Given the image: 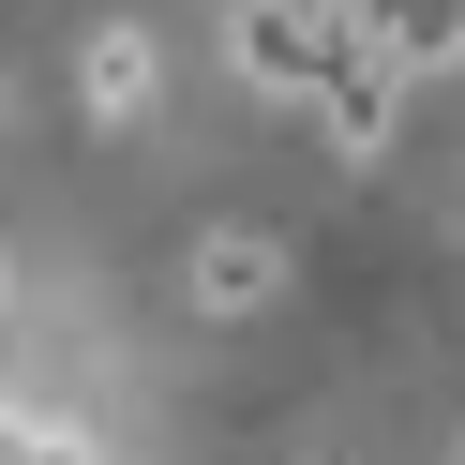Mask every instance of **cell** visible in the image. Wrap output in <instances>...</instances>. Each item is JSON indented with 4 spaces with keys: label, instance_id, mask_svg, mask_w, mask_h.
Listing matches in <instances>:
<instances>
[{
    "label": "cell",
    "instance_id": "obj_5",
    "mask_svg": "<svg viewBox=\"0 0 465 465\" xmlns=\"http://www.w3.org/2000/svg\"><path fill=\"white\" fill-rule=\"evenodd\" d=\"M151 91H165L151 31H91L75 45V105H91V121H151Z\"/></svg>",
    "mask_w": 465,
    "mask_h": 465
},
{
    "label": "cell",
    "instance_id": "obj_3",
    "mask_svg": "<svg viewBox=\"0 0 465 465\" xmlns=\"http://www.w3.org/2000/svg\"><path fill=\"white\" fill-rule=\"evenodd\" d=\"M181 301L211 315V331H225V315H271V301H285V241H271V225H195Z\"/></svg>",
    "mask_w": 465,
    "mask_h": 465
},
{
    "label": "cell",
    "instance_id": "obj_8",
    "mask_svg": "<svg viewBox=\"0 0 465 465\" xmlns=\"http://www.w3.org/2000/svg\"><path fill=\"white\" fill-rule=\"evenodd\" d=\"M0 301H15V271H0Z\"/></svg>",
    "mask_w": 465,
    "mask_h": 465
},
{
    "label": "cell",
    "instance_id": "obj_2",
    "mask_svg": "<svg viewBox=\"0 0 465 465\" xmlns=\"http://www.w3.org/2000/svg\"><path fill=\"white\" fill-rule=\"evenodd\" d=\"M225 75L271 105H315L331 75V0H225Z\"/></svg>",
    "mask_w": 465,
    "mask_h": 465
},
{
    "label": "cell",
    "instance_id": "obj_1",
    "mask_svg": "<svg viewBox=\"0 0 465 465\" xmlns=\"http://www.w3.org/2000/svg\"><path fill=\"white\" fill-rule=\"evenodd\" d=\"M405 91H420V75L391 61V45H361L331 15V75H315V135H331L345 165H391V135H405Z\"/></svg>",
    "mask_w": 465,
    "mask_h": 465
},
{
    "label": "cell",
    "instance_id": "obj_7",
    "mask_svg": "<svg viewBox=\"0 0 465 465\" xmlns=\"http://www.w3.org/2000/svg\"><path fill=\"white\" fill-rule=\"evenodd\" d=\"M0 121H15V75H0Z\"/></svg>",
    "mask_w": 465,
    "mask_h": 465
},
{
    "label": "cell",
    "instance_id": "obj_6",
    "mask_svg": "<svg viewBox=\"0 0 465 465\" xmlns=\"http://www.w3.org/2000/svg\"><path fill=\"white\" fill-rule=\"evenodd\" d=\"M0 465H105V450L75 420H45V405H15V420H0Z\"/></svg>",
    "mask_w": 465,
    "mask_h": 465
},
{
    "label": "cell",
    "instance_id": "obj_9",
    "mask_svg": "<svg viewBox=\"0 0 465 465\" xmlns=\"http://www.w3.org/2000/svg\"><path fill=\"white\" fill-rule=\"evenodd\" d=\"M0 420H15V405H0Z\"/></svg>",
    "mask_w": 465,
    "mask_h": 465
},
{
    "label": "cell",
    "instance_id": "obj_4",
    "mask_svg": "<svg viewBox=\"0 0 465 465\" xmlns=\"http://www.w3.org/2000/svg\"><path fill=\"white\" fill-rule=\"evenodd\" d=\"M361 45H391L405 75H435V61H465V0H331Z\"/></svg>",
    "mask_w": 465,
    "mask_h": 465
}]
</instances>
